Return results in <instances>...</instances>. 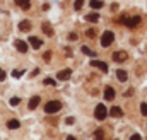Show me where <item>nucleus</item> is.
<instances>
[{"label":"nucleus","mask_w":147,"mask_h":140,"mask_svg":"<svg viewBox=\"0 0 147 140\" xmlns=\"http://www.w3.org/2000/svg\"><path fill=\"white\" fill-rule=\"evenodd\" d=\"M62 109V103L60 101H48L45 104V113L46 114H53V113H58Z\"/></svg>","instance_id":"nucleus-1"},{"label":"nucleus","mask_w":147,"mask_h":140,"mask_svg":"<svg viewBox=\"0 0 147 140\" xmlns=\"http://www.w3.org/2000/svg\"><path fill=\"white\" fill-rule=\"evenodd\" d=\"M120 21H121L127 28H137V26L140 24V17H139V15H135V17H127V15H123Z\"/></svg>","instance_id":"nucleus-2"},{"label":"nucleus","mask_w":147,"mask_h":140,"mask_svg":"<svg viewBox=\"0 0 147 140\" xmlns=\"http://www.w3.org/2000/svg\"><path fill=\"white\" fill-rule=\"evenodd\" d=\"M94 116H96V120L103 121V120L108 116V108H106L105 104H98L96 109H94Z\"/></svg>","instance_id":"nucleus-3"},{"label":"nucleus","mask_w":147,"mask_h":140,"mask_svg":"<svg viewBox=\"0 0 147 140\" xmlns=\"http://www.w3.org/2000/svg\"><path fill=\"white\" fill-rule=\"evenodd\" d=\"M113 41H115V34H113L111 31H105L103 36H101V46H103V48H108Z\"/></svg>","instance_id":"nucleus-4"},{"label":"nucleus","mask_w":147,"mask_h":140,"mask_svg":"<svg viewBox=\"0 0 147 140\" xmlns=\"http://www.w3.org/2000/svg\"><path fill=\"white\" fill-rule=\"evenodd\" d=\"M14 46H16V50H17L19 53H28V51H29V44H28L26 41H22V39H16V41H14Z\"/></svg>","instance_id":"nucleus-5"},{"label":"nucleus","mask_w":147,"mask_h":140,"mask_svg":"<svg viewBox=\"0 0 147 140\" xmlns=\"http://www.w3.org/2000/svg\"><path fill=\"white\" fill-rule=\"evenodd\" d=\"M127 58H128V53H127V51H115V53H113V60L118 62V63L125 62Z\"/></svg>","instance_id":"nucleus-6"},{"label":"nucleus","mask_w":147,"mask_h":140,"mask_svg":"<svg viewBox=\"0 0 147 140\" xmlns=\"http://www.w3.org/2000/svg\"><path fill=\"white\" fill-rule=\"evenodd\" d=\"M91 67H96V69H99L101 72H105V73L110 70V67H108L105 62H99V60H92V62H91Z\"/></svg>","instance_id":"nucleus-7"},{"label":"nucleus","mask_w":147,"mask_h":140,"mask_svg":"<svg viewBox=\"0 0 147 140\" xmlns=\"http://www.w3.org/2000/svg\"><path fill=\"white\" fill-rule=\"evenodd\" d=\"M70 75H72V70H70V69H67V70H60V72L57 73V79H58V80H67V79H69Z\"/></svg>","instance_id":"nucleus-8"},{"label":"nucleus","mask_w":147,"mask_h":140,"mask_svg":"<svg viewBox=\"0 0 147 140\" xmlns=\"http://www.w3.org/2000/svg\"><path fill=\"white\" fill-rule=\"evenodd\" d=\"M29 44H31L34 50H39V46L43 44V41H41L39 38H36V36H31V38H29Z\"/></svg>","instance_id":"nucleus-9"},{"label":"nucleus","mask_w":147,"mask_h":140,"mask_svg":"<svg viewBox=\"0 0 147 140\" xmlns=\"http://www.w3.org/2000/svg\"><path fill=\"white\" fill-rule=\"evenodd\" d=\"M105 99H106V101H113V99H115V89L110 87V85L105 89Z\"/></svg>","instance_id":"nucleus-10"},{"label":"nucleus","mask_w":147,"mask_h":140,"mask_svg":"<svg viewBox=\"0 0 147 140\" xmlns=\"http://www.w3.org/2000/svg\"><path fill=\"white\" fill-rule=\"evenodd\" d=\"M110 114L113 116V118H120L121 114H123V111H121V108L120 106H113L110 109Z\"/></svg>","instance_id":"nucleus-11"},{"label":"nucleus","mask_w":147,"mask_h":140,"mask_svg":"<svg viewBox=\"0 0 147 140\" xmlns=\"http://www.w3.org/2000/svg\"><path fill=\"white\" fill-rule=\"evenodd\" d=\"M7 127H9L10 130H17V128L21 127V123H19V120L12 118V120H9V121H7Z\"/></svg>","instance_id":"nucleus-12"},{"label":"nucleus","mask_w":147,"mask_h":140,"mask_svg":"<svg viewBox=\"0 0 147 140\" xmlns=\"http://www.w3.org/2000/svg\"><path fill=\"white\" fill-rule=\"evenodd\" d=\"M38 104H39V96H33V98L29 99V104H28V108H29V109H36Z\"/></svg>","instance_id":"nucleus-13"},{"label":"nucleus","mask_w":147,"mask_h":140,"mask_svg":"<svg viewBox=\"0 0 147 140\" xmlns=\"http://www.w3.org/2000/svg\"><path fill=\"white\" fill-rule=\"evenodd\" d=\"M41 29H43V33L46 36H53V29H51V26H50V22H43V26H41Z\"/></svg>","instance_id":"nucleus-14"},{"label":"nucleus","mask_w":147,"mask_h":140,"mask_svg":"<svg viewBox=\"0 0 147 140\" xmlns=\"http://www.w3.org/2000/svg\"><path fill=\"white\" fill-rule=\"evenodd\" d=\"M86 21H87V22H98V21H99V14H98V12L87 14V15H86Z\"/></svg>","instance_id":"nucleus-15"},{"label":"nucleus","mask_w":147,"mask_h":140,"mask_svg":"<svg viewBox=\"0 0 147 140\" xmlns=\"http://www.w3.org/2000/svg\"><path fill=\"white\" fill-rule=\"evenodd\" d=\"M14 2H16L21 9H24V10H28V9L31 7V2H29V0H14Z\"/></svg>","instance_id":"nucleus-16"},{"label":"nucleus","mask_w":147,"mask_h":140,"mask_svg":"<svg viewBox=\"0 0 147 140\" xmlns=\"http://www.w3.org/2000/svg\"><path fill=\"white\" fill-rule=\"evenodd\" d=\"M116 77H118V80H120V82H125V80L128 79L127 72H125V70H121V69H118V70H116Z\"/></svg>","instance_id":"nucleus-17"},{"label":"nucleus","mask_w":147,"mask_h":140,"mask_svg":"<svg viewBox=\"0 0 147 140\" xmlns=\"http://www.w3.org/2000/svg\"><path fill=\"white\" fill-rule=\"evenodd\" d=\"M19 29L28 33V31L31 29V22H29V21H21V22H19Z\"/></svg>","instance_id":"nucleus-18"},{"label":"nucleus","mask_w":147,"mask_h":140,"mask_svg":"<svg viewBox=\"0 0 147 140\" xmlns=\"http://www.w3.org/2000/svg\"><path fill=\"white\" fill-rule=\"evenodd\" d=\"M80 50H82V53H84V55H87V57H96V53H94L89 46H82Z\"/></svg>","instance_id":"nucleus-19"},{"label":"nucleus","mask_w":147,"mask_h":140,"mask_svg":"<svg viewBox=\"0 0 147 140\" xmlns=\"http://www.w3.org/2000/svg\"><path fill=\"white\" fill-rule=\"evenodd\" d=\"M94 140H105V132H103L101 128H98V130L94 132Z\"/></svg>","instance_id":"nucleus-20"},{"label":"nucleus","mask_w":147,"mask_h":140,"mask_svg":"<svg viewBox=\"0 0 147 140\" xmlns=\"http://www.w3.org/2000/svg\"><path fill=\"white\" fill-rule=\"evenodd\" d=\"M91 7L92 9H101L103 7V2L101 0H91Z\"/></svg>","instance_id":"nucleus-21"},{"label":"nucleus","mask_w":147,"mask_h":140,"mask_svg":"<svg viewBox=\"0 0 147 140\" xmlns=\"http://www.w3.org/2000/svg\"><path fill=\"white\" fill-rule=\"evenodd\" d=\"M45 85H57V80H53L51 77H46L45 79Z\"/></svg>","instance_id":"nucleus-22"},{"label":"nucleus","mask_w":147,"mask_h":140,"mask_svg":"<svg viewBox=\"0 0 147 140\" xmlns=\"http://www.w3.org/2000/svg\"><path fill=\"white\" fill-rule=\"evenodd\" d=\"M82 5H84V0H75L74 9H75V10H80V9H82Z\"/></svg>","instance_id":"nucleus-23"},{"label":"nucleus","mask_w":147,"mask_h":140,"mask_svg":"<svg viewBox=\"0 0 147 140\" xmlns=\"http://www.w3.org/2000/svg\"><path fill=\"white\" fill-rule=\"evenodd\" d=\"M22 73H24V70H14V72H12V77L19 79V77H22Z\"/></svg>","instance_id":"nucleus-24"},{"label":"nucleus","mask_w":147,"mask_h":140,"mask_svg":"<svg viewBox=\"0 0 147 140\" xmlns=\"http://www.w3.org/2000/svg\"><path fill=\"white\" fill-rule=\"evenodd\" d=\"M140 113H142L144 116H147V103H142V104H140Z\"/></svg>","instance_id":"nucleus-25"},{"label":"nucleus","mask_w":147,"mask_h":140,"mask_svg":"<svg viewBox=\"0 0 147 140\" xmlns=\"http://www.w3.org/2000/svg\"><path fill=\"white\" fill-rule=\"evenodd\" d=\"M19 103H21V99H19V98H12V99H10V106H17Z\"/></svg>","instance_id":"nucleus-26"},{"label":"nucleus","mask_w":147,"mask_h":140,"mask_svg":"<svg viewBox=\"0 0 147 140\" xmlns=\"http://www.w3.org/2000/svg\"><path fill=\"white\" fill-rule=\"evenodd\" d=\"M65 123H67V125H74V123H75V118H74V116H69V118H65Z\"/></svg>","instance_id":"nucleus-27"},{"label":"nucleus","mask_w":147,"mask_h":140,"mask_svg":"<svg viewBox=\"0 0 147 140\" xmlns=\"http://www.w3.org/2000/svg\"><path fill=\"white\" fill-rule=\"evenodd\" d=\"M86 34L89 36V38H94V36H96V31H94V29H87V33H86Z\"/></svg>","instance_id":"nucleus-28"},{"label":"nucleus","mask_w":147,"mask_h":140,"mask_svg":"<svg viewBox=\"0 0 147 140\" xmlns=\"http://www.w3.org/2000/svg\"><path fill=\"white\" fill-rule=\"evenodd\" d=\"M43 58H45L46 62H50V58H51V51H46V53L43 55Z\"/></svg>","instance_id":"nucleus-29"},{"label":"nucleus","mask_w":147,"mask_h":140,"mask_svg":"<svg viewBox=\"0 0 147 140\" xmlns=\"http://www.w3.org/2000/svg\"><path fill=\"white\" fill-rule=\"evenodd\" d=\"M5 77H7V75H5V72L0 69V82H2V80H5Z\"/></svg>","instance_id":"nucleus-30"},{"label":"nucleus","mask_w":147,"mask_h":140,"mask_svg":"<svg viewBox=\"0 0 147 140\" xmlns=\"http://www.w3.org/2000/svg\"><path fill=\"white\" fill-rule=\"evenodd\" d=\"M130 140H142V137H140L139 133H135V135H132V137H130Z\"/></svg>","instance_id":"nucleus-31"},{"label":"nucleus","mask_w":147,"mask_h":140,"mask_svg":"<svg viewBox=\"0 0 147 140\" xmlns=\"http://www.w3.org/2000/svg\"><path fill=\"white\" fill-rule=\"evenodd\" d=\"M69 39H70V41H75V39H77V34H75V33H70V34H69Z\"/></svg>","instance_id":"nucleus-32"},{"label":"nucleus","mask_w":147,"mask_h":140,"mask_svg":"<svg viewBox=\"0 0 147 140\" xmlns=\"http://www.w3.org/2000/svg\"><path fill=\"white\" fill-rule=\"evenodd\" d=\"M132 94H134V89H128V91H127V92H125V96H127V98H130V96H132Z\"/></svg>","instance_id":"nucleus-33"},{"label":"nucleus","mask_w":147,"mask_h":140,"mask_svg":"<svg viewBox=\"0 0 147 140\" xmlns=\"http://www.w3.org/2000/svg\"><path fill=\"white\" fill-rule=\"evenodd\" d=\"M38 73H39V69L33 70V72H31V77H34V75H38Z\"/></svg>","instance_id":"nucleus-34"},{"label":"nucleus","mask_w":147,"mask_h":140,"mask_svg":"<svg viewBox=\"0 0 147 140\" xmlns=\"http://www.w3.org/2000/svg\"><path fill=\"white\" fill-rule=\"evenodd\" d=\"M65 140H77V139H75L74 135H67V139H65Z\"/></svg>","instance_id":"nucleus-35"}]
</instances>
